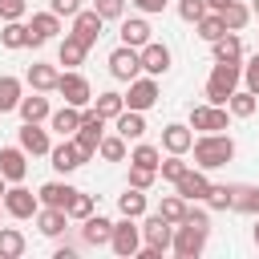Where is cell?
I'll list each match as a JSON object with an SVG mask.
<instances>
[{
	"mask_svg": "<svg viewBox=\"0 0 259 259\" xmlns=\"http://www.w3.org/2000/svg\"><path fill=\"white\" fill-rule=\"evenodd\" d=\"M4 194H8V178L0 174V202H4Z\"/></svg>",
	"mask_w": 259,
	"mask_h": 259,
	"instance_id": "obj_53",
	"label": "cell"
},
{
	"mask_svg": "<svg viewBox=\"0 0 259 259\" xmlns=\"http://www.w3.org/2000/svg\"><path fill=\"white\" fill-rule=\"evenodd\" d=\"M227 4H231V0H206V8H210V12H223Z\"/></svg>",
	"mask_w": 259,
	"mask_h": 259,
	"instance_id": "obj_52",
	"label": "cell"
},
{
	"mask_svg": "<svg viewBox=\"0 0 259 259\" xmlns=\"http://www.w3.org/2000/svg\"><path fill=\"white\" fill-rule=\"evenodd\" d=\"M154 174H158V170H150V166H134V162H130V186L146 190V186H154Z\"/></svg>",
	"mask_w": 259,
	"mask_h": 259,
	"instance_id": "obj_45",
	"label": "cell"
},
{
	"mask_svg": "<svg viewBox=\"0 0 259 259\" xmlns=\"http://www.w3.org/2000/svg\"><path fill=\"white\" fill-rule=\"evenodd\" d=\"M49 121H53V130H57L61 138H73V134L81 130V113H77V105H65V109L49 113Z\"/></svg>",
	"mask_w": 259,
	"mask_h": 259,
	"instance_id": "obj_23",
	"label": "cell"
},
{
	"mask_svg": "<svg viewBox=\"0 0 259 259\" xmlns=\"http://www.w3.org/2000/svg\"><path fill=\"white\" fill-rule=\"evenodd\" d=\"M28 24H20V20H4V28H0V45L4 49H28Z\"/></svg>",
	"mask_w": 259,
	"mask_h": 259,
	"instance_id": "obj_24",
	"label": "cell"
},
{
	"mask_svg": "<svg viewBox=\"0 0 259 259\" xmlns=\"http://www.w3.org/2000/svg\"><path fill=\"white\" fill-rule=\"evenodd\" d=\"M4 210H8L12 219H36L40 194H32V190H24V186H12V190L4 194Z\"/></svg>",
	"mask_w": 259,
	"mask_h": 259,
	"instance_id": "obj_7",
	"label": "cell"
},
{
	"mask_svg": "<svg viewBox=\"0 0 259 259\" xmlns=\"http://www.w3.org/2000/svg\"><path fill=\"white\" fill-rule=\"evenodd\" d=\"M251 12H255V16H259V0H251Z\"/></svg>",
	"mask_w": 259,
	"mask_h": 259,
	"instance_id": "obj_55",
	"label": "cell"
},
{
	"mask_svg": "<svg viewBox=\"0 0 259 259\" xmlns=\"http://www.w3.org/2000/svg\"><path fill=\"white\" fill-rule=\"evenodd\" d=\"M65 223H69V210H61V206H40V210H36V227H40V235H49V239H57V235L65 231Z\"/></svg>",
	"mask_w": 259,
	"mask_h": 259,
	"instance_id": "obj_18",
	"label": "cell"
},
{
	"mask_svg": "<svg viewBox=\"0 0 259 259\" xmlns=\"http://www.w3.org/2000/svg\"><path fill=\"white\" fill-rule=\"evenodd\" d=\"M57 81H61V73H57L53 65H28V85H32L36 93H49V89H57Z\"/></svg>",
	"mask_w": 259,
	"mask_h": 259,
	"instance_id": "obj_25",
	"label": "cell"
},
{
	"mask_svg": "<svg viewBox=\"0 0 259 259\" xmlns=\"http://www.w3.org/2000/svg\"><path fill=\"white\" fill-rule=\"evenodd\" d=\"M57 93L65 97V105H89L93 101V89H89V81L81 77V73H61V81H57Z\"/></svg>",
	"mask_w": 259,
	"mask_h": 259,
	"instance_id": "obj_6",
	"label": "cell"
},
{
	"mask_svg": "<svg viewBox=\"0 0 259 259\" xmlns=\"http://www.w3.org/2000/svg\"><path fill=\"white\" fill-rule=\"evenodd\" d=\"M93 8H97L105 20H117V16L125 12V0H93Z\"/></svg>",
	"mask_w": 259,
	"mask_h": 259,
	"instance_id": "obj_48",
	"label": "cell"
},
{
	"mask_svg": "<svg viewBox=\"0 0 259 259\" xmlns=\"http://www.w3.org/2000/svg\"><path fill=\"white\" fill-rule=\"evenodd\" d=\"M186 210H190V206H186V198H182V194L162 198V214H166L170 223H182V219H186Z\"/></svg>",
	"mask_w": 259,
	"mask_h": 259,
	"instance_id": "obj_41",
	"label": "cell"
},
{
	"mask_svg": "<svg viewBox=\"0 0 259 259\" xmlns=\"http://www.w3.org/2000/svg\"><path fill=\"white\" fill-rule=\"evenodd\" d=\"M117 134L130 142V138H142L146 134V117H142V109H121L117 113Z\"/></svg>",
	"mask_w": 259,
	"mask_h": 259,
	"instance_id": "obj_26",
	"label": "cell"
},
{
	"mask_svg": "<svg viewBox=\"0 0 259 259\" xmlns=\"http://www.w3.org/2000/svg\"><path fill=\"white\" fill-rule=\"evenodd\" d=\"M28 12V0H0V20H20Z\"/></svg>",
	"mask_w": 259,
	"mask_h": 259,
	"instance_id": "obj_47",
	"label": "cell"
},
{
	"mask_svg": "<svg viewBox=\"0 0 259 259\" xmlns=\"http://www.w3.org/2000/svg\"><path fill=\"white\" fill-rule=\"evenodd\" d=\"M81 239H85L89 247H101V243H109V239H113V223H109V219H101V214H89V219H85V227H81Z\"/></svg>",
	"mask_w": 259,
	"mask_h": 259,
	"instance_id": "obj_19",
	"label": "cell"
},
{
	"mask_svg": "<svg viewBox=\"0 0 259 259\" xmlns=\"http://www.w3.org/2000/svg\"><path fill=\"white\" fill-rule=\"evenodd\" d=\"M109 247H113L121 259H130V255H138V251H142V235H138L134 219H125V214H121V223H113V239H109Z\"/></svg>",
	"mask_w": 259,
	"mask_h": 259,
	"instance_id": "obj_8",
	"label": "cell"
},
{
	"mask_svg": "<svg viewBox=\"0 0 259 259\" xmlns=\"http://www.w3.org/2000/svg\"><path fill=\"white\" fill-rule=\"evenodd\" d=\"M174 186H178V194H182L186 202H198V198H206V194H210V182H206V174H202V170H186Z\"/></svg>",
	"mask_w": 259,
	"mask_h": 259,
	"instance_id": "obj_14",
	"label": "cell"
},
{
	"mask_svg": "<svg viewBox=\"0 0 259 259\" xmlns=\"http://www.w3.org/2000/svg\"><path fill=\"white\" fill-rule=\"evenodd\" d=\"M57 32H61V16H57L53 8H49V12H36V16L28 20V36H32L28 45H32V49H36V45H45V40H53Z\"/></svg>",
	"mask_w": 259,
	"mask_h": 259,
	"instance_id": "obj_11",
	"label": "cell"
},
{
	"mask_svg": "<svg viewBox=\"0 0 259 259\" xmlns=\"http://www.w3.org/2000/svg\"><path fill=\"white\" fill-rule=\"evenodd\" d=\"M24 255V235L16 227H0V259H20Z\"/></svg>",
	"mask_w": 259,
	"mask_h": 259,
	"instance_id": "obj_28",
	"label": "cell"
},
{
	"mask_svg": "<svg viewBox=\"0 0 259 259\" xmlns=\"http://www.w3.org/2000/svg\"><path fill=\"white\" fill-rule=\"evenodd\" d=\"M146 247H154V251H170V243H174V223L158 210V214H150L146 219Z\"/></svg>",
	"mask_w": 259,
	"mask_h": 259,
	"instance_id": "obj_10",
	"label": "cell"
},
{
	"mask_svg": "<svg viewBox=\"0 0 259 259\" xmlns=\"http://www.w3.org/2000/svg\"><path fill=\"white\" fill-rule=\"evenodd\" d=\"M239 77H243V65L239 61H214V69L206 77V101L210 105H227L231 93L239 89Z\"/></svg>",
	"mask_w": 259,
	"mask_h": 259,
	"instance_id": "obj_2",
	"label": "cell"
},
{
	"mask_svg": "<svg viewBox=\"0 0 259 259\" xmlns=\"http://www.w3.org/2000/svg\"><path fill=\"white\" fill-rule=\"evenodd\" d=\"M227 32V24H223V12H206L202 20H198V36L202 40H219Z\"/></svg>",
	"mask_w": 259,
	"mask_h": 259,
	"instance_id": "obj_36",
	"label": "cell"
},
{
	"mask_svg": "<svg viewBox=\"0 0 259 259\" xmlns=\"http://www.w3.org/2000/svg\"><path fill=\"white\" fill-rule=\"evenodd\" d=\"M16 109H20V117H24V121H45V117L53 113V109H49V97H40V93L20 97V105H16Z\"/></svg>",
	"mask_w": 259,
	"mask_h": 259,
	"instance_id": "obj_27",
	"label": "cell"
},
{
	"mask_svg": "<svg viewBox=\"0 0 259 259\" xmlns=\"http://www.w3.org/2000/svg\"><path fill=\"white\" fill-rule=\"evenodd\" d=\"M243 81H247V89H251V93L259 97V53H255V57H251V61L243 65Z\"/></svg>",
	"mask_w": 259,
	"mask_h": 259,
	"instance_id": "obj_49",
	"label": "cell"
},
{
	"mask_svg": "<svg viewBox=\"0 0 259 259\" xmlns=\"http://www.w3.org/2000/svg\"><path fill=\"white\" fill-rule=\"evenodd\" d=\"M20 150H24V154H49L53 146H49V134H45L36 121H24V125H20Z\"/></svg>",
	"mask_w": 259,
	"mask_h": 259,
	"instance_id": "obj_16",
	"label": "cell"
},
{
	"mask_svg": "<svg viewBox=\"0 0 259 259\" xmlns=\"http://www.w3.org/2000/svg\"><path fill=\"white\" fill-rule=\"evenodd\" d=\"M49 158H53V166L61 170V174H69V170H77L85 158H81V150H77V142H61V146H53L49 150Z\"/></svg>",
	"mask_w": 259,
	"mask_h": 259,
	"instance_id": "obj_22",
	"label": "cell"
},
{
	"mask_svg": "<svg viewBox=\"0 0 259 259\" xmlns=\"http://www.w3.org/2000/svg\"><path fill=\"white\" fill-rule=\"evenodd\" d=\"M85 53H89V45H85V40H77V36L69 32V36L61 40V53H57V57H61V65H81V61H85Z\"/></svg>",
	"mask_w": 259,
	"mask_h": 259,
	"instance_id": "obj_31",
	"label": "cell"
},
{
	"mask_svg": "<svg viewBox=\"0 0 259 259\" xmlns=\"http://www.w3.org/2000/svg\"><path fill=\"white\" fill-rule=\"evenodd\" d=\"M158 170H162V178H170V182H178V178H182V174H186L190 166L182 162V154H170V158H166V162H162Z\"/></svg>",
	"mask_w": 259,
	"mask_h": 259,
	"instance_id": "obj_44",
	"label": "cell"
},
{
	"mask_svg": "<svg viewBox=\"0 0 259 259\" xmlns=\"http://www.w3.org/2000/svg\"><path fill=\"white\" fill-rule=\"evenodd\" d=\"M0 174H4L8 182H20V178L28 174V162H24V150H16V146H8V150H0Z\"/></svg>",
	"mask_w": 259,
	"mask_h": 259,
	"instance_id": "obj_20",
	"label": "cell"
},
{
	"mask_svg": "<svg viewBox=\"0 0 259 259\" xmlns=\"http://www.w3.org/2000/svg\"><path fill=\"white\" fill-rule=\"evenodd\" d=\"M121 45H134V49L150 45V24L146 20H121Z\"/></svg>",
	"mask_w": 259,
	"mask_h": 259,
	"instance_id": "obj_29",
	"label": "cell"
},
{
	"mask_svg": "<svg viewBox=\"0 0 259 259\" xmlns=\"http://www.w3.org/2000/svg\"><path fill=\"white\" fill-rule=\"evenodd\" d=\"M49 8H53L57 16H77V12H81V0H49Z\"/></svg>",
	"mask_w": 259,
	"mask_h": 259,
	"instance_id": "obj_50",
	"label": "cell"
},
{
	"mask_svg": "<svg viewBox=\"0 0 259 259\" xmlns=\"http://www.w3.org/2000/svg\"><path fill=\"white\" fill-rule=\"evenodd\" d=\"M247 20H251V8H243L239 0H231V4L223 8V24H227V32H239Z\"/></svg>",
	"mask_w": 259,
	"mask_h": 259,
	"instance_id": "obj_33",
	"label": "cell"
},
{
	"mask_svg": "<svg viewBox=\"0 0 259 259\" xmlns=\"http://www.w3.org/2000/svg\"><path fill=\"white\" fill-rule=\"evenodd\" d=\"M255 247H259V214H255Z\"/></svg>",
	"mask_w": 259,
	"mask_h": 259,
	"instance_id": "obj_54",
	"label": "cell"
},
{
	"mask_svg": "<svg viewBox=\"0 0 259 259\" xmlns=\"http://www.w3.org/2000/svg\"><path fill=\"white\" fill-rule=\"evenodd\" d=\"M158 158H162V154H158L154 146H138V150L130 154V162H134V166H150V170H158V166H162Z\"/></svg>",
	"mask_w": 259,
	"mask_h": 259,
	"instance_id": "obj_43",
	"label": "cell"
},
{
	"mask_svg": "<svg viewBox=\"0 0 259 259\" xmlns=\"http://www.w3.org/2000/svg\"><path fill=\"white\" fill-rule=\"evenodd\" d=\"M36 194H40V206H61V210H69V202H73L77 190H73L69 182H45Z\"/></svg>",
	"mask_w": 259,
	"mask_h": 259,
	"instance_id": "obj_17",
	"label": "cell"
},
{
	"mask_svg": "<svg viewBox=\"0 0 259 259\" xmlns=\"http://www.w3.org/2000/svg\"><path fill=\"white\" fill-rule=\"evenodd\" d=\"M117 210H121L125 219H138V214H146V194H142L138 186H130V190L117 198Z\"/></svg>",
	"mask_w": 259,
	"mask_h": 259,
	"instance_id": "obj_32",
	"label": "cell"
},
{
	"mask_svg": "<svg viewBox=\"0 0 259 259\" xmlns=\"http://www.w3.org/2000/svg\"><path fill=\"white\" fill-rule=\"evenodd\" d=\"M206 202H210V210H235V186H210Z\"/></svg>",
	"mask_w": 259,
	"mask_h": 259,
	"instance_id": "obj_40",
	"label": "cell"
},
{
	"mask_svg": "<svg viewBox=\"0 0 259 259\" xmlns=\"http://www.w3.org/2000/svg\"><path fill=\"white\" fill-rule=\"evenodd\" d=\"M134 4H138L142 12H162V8H166V0H134Z\"/></svg>",
	"mask_w": 259,
	"mask_h": 259,
	"instance_id": "obj_51",
	"label": "cell"
},
{
	"mask_svg": "<svg viewBox=\"0 0 259 259\" xmlns=\"http://www.w3.org/2000/svg\"><path fill=\"white\" fill-rule=\"evenodd\" d=\"M20 105V81L16 77H0V113Z\"/></svg>",
	"mask_w": 259,
	"mask_h": 259,
	"instance_id": "obj_34",
	"label": "cell"
},
{
	"mask_svg": "<svg viewBox=\"0 0 259 259\" xmlns=\"http://www.w3.org/2000/svg\"><path fill=\"white\" fill-rule=\"evenodd\" d=\"M138 69H142V53H138L134 45H121V49L109 53V73H113L117 81H134Z\"/></svg>",
	"mask_w": 259,
	"mask_h": 259,
	"instance_id": "obj_5",
	"label": "cell"
},
{
	"mask_svg": "<svg viewBox=\"0 0 259 259\" xmlns=\"http://www.w3.org/2000/svg\"><path fill=\"white\" fill-rule=\"evenodd\" d=\"M154 101H158V81H154V77H142V81L134 77V81H130V93H125V105L146 113Z\"/></svg>",
	"mask_w": 259,
	"mask_h": 259,
	"instance_id": "obj_13",
	"label": "cell"
},
{
	"mask_svg": "<svg viewBox=\"0 0 259 259\" xmlns=\"http://www.w3.org/2000/svg\"><path fill=\"white\" fill-rule=\"evenodd\" d=\"M138 53H142V69H146L150 77H158V73L170 69V49H166V45H154V40H150V45H142Z\"/></svg>",
	"mask_w": 259,
	"mask_h": 259,
	"instance_id": "obj_15",
	"label": "cell"
},
{
	"mask_svg": "<svg viewBox=\"0 0 259 259\" xmlns=\"http://www.w3.org/2000/svg\"><path fill=\"white\" fill-rule=\"evenodd\" d=\"M190 130H202V134H219V130H227V109L223 105H194L190 109Z\"/></svg>",
	"mask_w": 259,
	"mask_h": 259,
	"instance_id": "obj_9",
	"label": "cell"
},
{
	"mask_svg": "<svg viewBox=\"0 0 259 259\" xmlns=\"http://www.w3.org/2000/svg\"><path fill=\"white\" fill-rule=\"evenodd\" d=\"M93 109H97V117H117V113L125 109V97L109 89V93H101V97H97V105H93Z\"/></svg>",
	"mask_w": 259,
	"mask_h": 259,
	"instance_id": "obj_38",
	"label": "cell"
},
{
	"mask_svg": "<svg viewBox=\"0 0 259 259\" xmlns=\"http://www.w3.org/2000/svg\"><path fill=\"white\" fill-rule=\"evenodd\" d=\"M210 49H214V61H239L243 57V45L235 32H223L219 40H210Z\"/></svg>",
	"mask_w": 259,
	"mask_h": 259,
	"instance_id": "obj_30",
	"label": "cell"
},
{
	"mask_svg": "<svg viewBox=\"0 0 259 259\" xmlns=\"http://www.w3.org/2000/svg\"><path fill=\"white\" fill-rule=\"evenodd\" d=\"M101 121H105V117H97V109H85V113H81V130L73 134V142H77V150H81L85 162L97 154V146H101V138H105V134H101Z\"/></svg>",
	"mask_w": 259,
	"mask_h": 259,
	"instance_id": "obj_4",
	"label": "cell"
},
{
	"mask_svg": "<svg viewBox=\"0 0 259 259\" xmlns=\"http://www.w3.org/2000/svg\"><path fill=\"white\" fill-rule=\"evenodd\" d=\"M206 235H210V227H206V210H186V219L178 223V231H174V255L178 259H194V255H202V247H206Z\"/></svg>",
	"mask_w": 259,
	"mask_h": 259,
	"instance_id": "obj_1",
	"label": "cell"
},
{
	"mask_svg": "<svg viewBox=\"0 0 259 259\" xmlns=\"http://www.w3.org/2000/svg\"><path fill=\"white\" fill-rule=\"evenodd\" d=\"M190 150H194V166L198 170H214V166H227L235 158V142L227 134H202Z\"/></svg>",
	"mask_w": 259,
	"mask_h": 259,
	"instance_id": "obj_3",
	"label": "cell"
},
{
	"mask_svg": "<svg viewBox=\"0 0 259 259\" xmlns=\"http://www.w3.org/2000/svg\"><path fill=\"white\" fill-rule=\"evenodd\" d=\"M178 16H182V20H194V24H198V20L206 16V0H182V4H178Z\"/></svg>",
	"mask_w": 259,
	"mask_h": 259,
	"instance_id": "obj_46",
	"label": "cell"
},
{
	"mask_svg": "<svg viewBox=\"0 0 259 259\" xmlns=\"http://www.w3.org/2000/svg\"><path fill=\"white\" fill-rule=\"evenodd\" d=\"M162 146H166L170 154H186V150L194 146L190 125H178V121H174V125H166V130H162Z\"/></svg>",
	"mask_w": 259,
	"mask_h": 259,
	"instance_id": "obj_21",
	"label": "cell"
},
{
	"mask_svg": "<svg viewBox=\"0 0 259 259\" xmlns=\"http://www.w3.org/2000/svg\"><path fill=\"white\" fill-rule=\"evenodd\" d=\"M235 210L259 214V186H235Z\"/></svg>",
	"mask_w": 259,
	"mask_h": 259,
	"instance_id": "obj_35",
	"label": "cell"
},
{
	"mask_svg": "<svg viewBox=\"0 0 259 259\" xmlns=\"http://www.w3.org/2000/svg\"><path fill=\"white\" fill-rule=\"evenodd\" d=\"M97 154H101L105 162H121V158H125V138H121V134H113V138H101Z\"/></svg>",
	"mask_w": 259,
	"mask_h": 259,
	"instance_id": "obj_39",
	"label": "cell"
},
{
	"mask_svg": "<svg viewBox=\"0 0 259 259\" xmlns=\"http://www.w3.org/2000/svg\"><path fill=\"white\" fill-rule=\"evenodd\" d=\"M227 109H231L235 117H251V113H255V93H251V89H243V93L235 89L231 101H227Z\"/></svg>",
	"mask_w": 259,
	"mask_h": 259,
	"instance_id": "obj_37",
	"label": "cell"
},
{
	"mask_svg": "<svg viewBox=\"0 0 259 259\" xmlns=\"http://www.w3.org/2000/svg\"><path fill=\"white\" fill-rule=\"evenodd\" d=\"M89 214H93V194H81V190H77L73 202H69V219H81V223H85Z\"/></svg>",
	"mask_w": 259,
	"mask_h": 259,
	"instance_id": "obj_42",
	"label": "cell"
},
{
	"mask_svg": "<svg viewBox=\"0 0 259 259\" xmlns=\"http://www.w3.org/2000/svg\"><path fill=\"white\" fill-rule=\"evenodd\" d=\"M101 24H105V16L97 12V8H81L77 16H73V36L77 40H85V45H97V36H101Z\"/></svg>",
	"mask_w": 259,
	"mask_h": 259,
	"instance_id": "obj_12",
	"label": "cell"
}]
</instances>
